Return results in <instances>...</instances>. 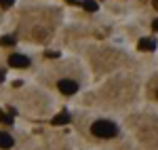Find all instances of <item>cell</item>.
Masks as SVG:
<instances>
[{
	"instance_id": "cell-1",
	"label": "cell",
	"mask_w": 158,
	"mask_h": 150,
	"mask_svg": "<svg viewBox=\"0 0 158 150\" xmlns=\"http://www.w3.org/2000/svg\"><path fill=\"white\" fill-rule=\"evenodd\" d=\"M93 135L95 138H103V139H110V138H116L118 135V127L110 121H95L93 127H91Z\"/></svg>"
},
{
	"instance_id": "cell-2",
	"label": "cell",
	"mask_w": 158,
	"mask_h": 150,
	"mask_svg": "<svg viewBox=\"0 0 158 150\" xmlns=\"http://www.w3.org/2000/svg\"><path fill=\"white\" fill-rule=\"evenodd\" d=\"M57 87L63 95H74L76 91H78V83L72 80V78H61L59 83H57Z\"/></svg>"
},
{
	"instance_id": "cell-3",
	"label": "cell",
	"mask_w": 158,
	"mask_h": 150,
	"mask_svg": "<svg viewBox=\"0 0 158 150\" xmlns=\"http://www.w3.org/2000/svg\"><path fill=\"white\" fill-rule=\"evenodd\" d=\"M9 63H11L13 68H27V66H30V59H27L25 55H19V53H13L11 57H9Z\"/></svg>"
},
{
	"instance_id": "cell-4",
	"label": "cell",
	"mask_w": 158,
	"mask_h": 150,
	"mask_svg": "<svg viewBox=\"0 0 158 150\" xmlns=\"http://www.w3.org/2000/svg\"><path fill=\"white\" fill-rule=\"evenodd\" d=\"M13 138L6 133V131H0V148H4V150H9V148H13Z\"/></svg>"
},
{
	"instance_id": "cell-5",
	"label": "cell",
	"mask_w": 158,
	"mask_h": 150,
	"mask_svg": "<svg viewBox=\"0 0 158 150\" xmlns=\"http://www.w3.org/2000/svg\"><path fill=\"white\" fill-rule=\"evenodd\" d=\"M139 49L154 51V49H156V40H154V38H141V40H139Z\"/></svg>"
},
{
	"instance_id": "cell-6",
	"label": "cell",
	"mask_w": 158,
	"mask_h": 150,
	"mask_svg": "<svg viewBox=\"0 0 158 150\" xmlns=\"http://www.w3.org/2000/svg\"><path fill=\"white\" fill-rule=\"evenodd\" d=\"M65 123H70V114L65 112V110L59 112L55 118H53V125H65Z\"/></svg>"
},
{
	"instance_id": "cell-7",
	"label": "cell",
	"mask_w": 158,
	"mask_h": 150,
	"mask_svg": "<svg viewBox=\"0 0 158 150\" xmlns=\"http://www.w3.org/2000/svg\"><path fill=\"white\" fill-rule=\"evenodd\" d=\"M82 6H85L86 11H91V13H95L99 9L97 6V2H95V0H85V2H82Z\"/></svg>"
},
{
	"instance_id": "cell-8",
	"label": "cell",
	"mask_w": 158,
	"mask_h": 150,
	"mask_svg": "<svg viewBox=\"0 0 158 150\" xmlns=\"http://www.w3.org/2000/svg\"><path fill=\"white\" fill-rule=\"evenodd\" d=\"M0 45H6V47H13V45H15V38H13V36H2V38H0Z\"/></svg>"
},
{
	"instance_id": "cell-9",
	"label": "cell",
	"mask_w": 158,
	"mask_h": 150,
	"mask_svg": "<svg viewBox=\"0 0 158 150\" xmlns=\"http://www.w3.org/2000/svg\"><path fill=\"white\" fill-rule=\"evenodd\" d=\"M0 6H2V9H11L13 0H0Z\"/></svg>"
},
{
	"instance_id": "cell-10",
	"label": "cell",
	"mask_w": 158,
	"mask_h": 150,
	"mask_svg": "<svg viewBox=\"0 0 158 150\" xmlns=\"http://www.w3.org/2000/svg\"><path fill=\"white\" fill-rule=\"evenodd\" d=\"M0 118H2L6 125H11V123H13V118H11V116H6V114H0Z\"/></svg>"
},
{
	"instance_id": "cell-11",
	"label": "cell",
	"mask_w": 158,
	"mask_h": 150,
	"mask_svg": "<svg viewBox=\"0 0 158 150\" xmlns=\"http://www.w3.org/2000/svg\"><path fill=\"white\" fill-rule=\"evenodd\" d=\"M152 30H156V32H158V17L154 19V21H152Z\"/></svg>"
},
{
	"instance_id": "cell-12",
	"label": "cell",
	"mask_w": 158,
	"mask_h": 150,
	"mask_svg": "<svg viewBox=\"0 0 158 150\" xmlns=\"http://www.w3.org/2000/svg\"><path fill=\"white\" fill-rule=\"evenodd\" d=\"M0 80H4V72L2 70H0Z\"/></svg>"
},
{
	"instance_id": "cell-13",
	"label": "cell",
	"mask_w": 158,
	"mask_h": 150,
	"mask_svg": "<svg viewBox=\"0 0 158 150\" xmlns=\"http://www.w3.org/2000/svg\"><path fill=\"white\" fill-rule=\"evenodd\" d=\"M68 2H72V4H76V2H78V0H68Z\"/></svg>"
},
{
	"instance_id": "cell-14",
	"label": "cell",
	"mask_w": 158,
	"mask_h": 150,
	"mask_svg": "<svg viewBox=\"0 0 158 150\" xmlns=\"http://www.w3.org/2000/svg\"><path fill=\"white\" fill-rule=\"evenodd\" d=\"M152 2H154V6H158V0H152Z\"/></svg>"
},
{
	"instance_id": "cell-15",
	"label": "cell",
	"mask_w": 158,
	"mask_h": 150,
	"mask_svg": "<svg viewBox=\"0 0 158 150\" xmlns=\"http://www.w3.org/2000/svg\"><path fill=\"white\" fill-rule=\"evenodd\" d=\"M156 97H158V91H156Z\"/></svg>"
},
{
	"instance_id": "cell-16",
	"label": "cell",
	"mask_w": 158,
	"mask_h": 150,
	"mask_svg": "<svg viewBox=\"0 0 158 150\" xmlns=\"http://www.w3.org/2000/svg\"><path fill=\"white\" fill-rule=\"evenodd\" d=\"M0 114H2V112H0Z\"/></svg>"
}]
</instances>
